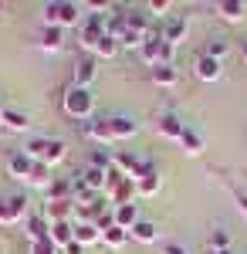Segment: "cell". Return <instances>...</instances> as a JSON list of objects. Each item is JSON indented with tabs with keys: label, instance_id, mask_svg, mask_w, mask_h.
Here are the masks:
<instances>
[{
	"label": "cell",
	"instance_id": "4dcf8cb0",
	"mask_svg": "<svg viewBox=\"0 0 247 254\" xmlns=\"http://www.w3.org/2000/svg\"><path fill=\"white\" fill-rule=\"evenodd\" d=\"M125 241H129V231H122V227H115V224L102 234V244H109V248H122Z\"/></svg>",
	"mask_w": 247,
	"mask_h": 254
},
{
	"label": "cell",
	"instance_id": "6da1fadb",
	"mask_svg": "<svg viewBox=\"0 0 247 254\" xmlns=\"http://www.w3.org/2000/svg\"><path fill=\"white\" fill-rule=\"evenodd\" d=\"M24 153L34 159V163H44V166L55 170L58 163L68 159V142L64 139H51V136H34V139L24 142Z\"/></svg>",
	"mask_w": 247,
	"mask_h": 254
},
{
	"label": "cell",
	"instance_id": "4fadbf2b",
	"mask_svg": "<svg viewBox=\"0 0 247 254\" xmlns=\"http://www.w3.org/2000/svg\"><path fill=\"white\" fill-rule=\"evenodd\" d=\"M0 126L3 129H10V132H27L31 129V116L17 109V105H3V119H0Z\"/></svg>",
	"mask_w": 247,
	"mask_h": 254
},
{
	"label": "cell",
	"instance_id": "60d3db41",
	"mask_svg": "<svg viewBox=\"0 0 247 254\" xmlns=\"http://www.w3.org/2000/svg\"><path fill=\"white\" fill-rule=\"evenodd\" d=\"M213 254H234V251H230V248H227V251H213Z\"/></svg>",
	"mask_w": 247,
	"mask_h": 254
},
{
	"label": "cell",
	"instance_id": "ba28073f",
	"mask_svg": "<svg viewBox=\"0 0 247 254\" xmlns=\"http://www.w3.org/2000/svg\"><path fill=\"white\" fill-rule=\"evenodd\" d=\"M109 132H112L115 142L132 139V136H139V122H135V116H129V112H115V116H109Z\"/></svg>",
	"mask_w": 247,
	"mask_h": 254
},
{
	"label": "cell",
	"instance_id": "e575fe53",
	"mask_svg": "<svg viewBox=\"0 0 247 254\" xmlns=\"http://www.w3.org/2000/svg\"><path fill=\"white\" fill-rule=\"evenodd\" d=\"M88 166H95V170H105V173H109V170H112V153H109V149H95Z\"/></svg>",
	"mask_w": 247,
	"mask_h": 254
},
{
	"label": "cell",
	"instance_id": "1f68e13d",
	"mask_svg": "<svg viewBox=\"0 0 247 254\" xmlns=\"http://www.w3.org/2000/svg\"><path fill=\"white\" fill-rule=\"evenodd\" d=\"M115 55H119V41L115 38H109V34H105V38L98 41V48H95V58H115Z\"/></svg>",
	"mask_w": 247,
	"mask_h": 254
},
{
	"label": "cell",
	"instance_id": "8992f818",
	"mask_svg": "<svg viewBox=\"0 0 247 254\" xmlns=\"http://www.w3.org/2000/svg\"><path fill=\"white\" fill-rule=\"evenodd\" d=\"M95 78H98V58L81 51L75 58V64H71V85H75V88H88Z\"/></svg>",
	"mask_w": 247,
	"mask_h": 254
},
{
	"label": "cell",
	"instance_id": "277c9868",
	"mask_svg": "<svg viewBox=\"0 0 247 254\" xmlns=\"http://www.w3.org/2000/svg\"><path fill=\"white\" fill-rule=\"evenodd\" d=\"M105 20H109V14H102V17H88V14H85V20H81V34H78L85 55H95L98 41L105 38Z\"/></svg>",
	"mask_w": 247,
	"mask_h": 254
},
{
	"label": "cell",
	"instance_id": "cb8c5ba5",
	"mask_svg": "<svg viewBox=\"0 0 247 254\" xmlns=\"http://www.w3.org/2000/svg\"><path fill=\"white\" fill-rule=\"evenodd\" d=\"M71 241H75V227H71L68 220H61V224H51V244H55L58 251H64Z\"/></svg>",
	"mask_w": 247,
	"mask_h": 254
},
{
	"label": "cell",
	"instance_id": "836d02e7",
	"mask_svg": "<svg viewBox=\"0 0 247 254\" xmlns=\"http://www.w3.org/2000/svg\"><path fill=\"white\" fill-rule=\"evenodd\" d=\"M44 217H48V224L68 220V203H48V207H44Z\"/></svg>",
	"mask_w": 247,
	"mask_h": 254
},
{
	"label": "cell",
	"instance_id": "2e32d148",
	"mask_svg": "<svg viewBox=\"0 0 247 254\" xmlns=\"http://www.w3.org/2000/svg\"><path fill=\"white\" fill-rule=\"evenodd\" d=\"M139 58L149 64V71L156 68V64H163V38H159V34L146 38V41H142V48H139Z\"/></svg>",
	"mask_w": 247,
	"mask_h": 254
},
{
	"label": "cell",
	"instance_id": "d6a6232c",
	"mask_svg": "<svg viewBox=\"0 0 247 254\" xmlns=\"http://www.w3.org/2000/svg\"><path fill=\"white\" fill-rule=\"evenodd\" d=\"M230 248V234L224 227H213L210 231V251H227Z\"/></svg>",
	"mask_w": 247,
	"mask_h": 254
},
{
	"label": "cell",
	"instance_id": "4316f807",
	"mask_svg": "<svg viewBox=\"0 0 247 254\" xmlns=\"http://www.w3.org/2000/svg\"><path fill=\"white\" fill-rule=\"evenodd\" d=\"M75 241L81 248H92V244H102V231L95 224H75Z\"/></svg>",
	"mask_w": 247,
	"mask_h": 254
},
{
	"label": "cell",
	"instance_id": "5b68a950",
	"mask_svg": "<svg viewBox=\"0 0 247 254\" xmlns=\"http://www.w3.org/2000/svg\"><path fill=\"white\" fill-rule=\"evenodd\" d=\"M105 193H109V200H112L115 207H122V203H135V183H132V180H125L122 173L109 170V187H105Z\"/></svg>",
	"mask_w": 247,
	"mask_h": 254
},
{
	"label": "cell",
	"instance_id": "83f0119b",
	"mask_svg": "<svg viewBox=\"0 0 247 254\" xmlns=\"http://www.w3.org/2000/svg\"><path fill=\"white\" fill-rule=\"evenodd\" d=\"M129 31V20H125V10H115L112 17L105 20V34L109 38H115V41H122V34Z\"/></svg>",
	"mask_w": 247,
	"mask_h": 254
},
{
	"label": "cell",
	"instance_id": "8fae6325",
	"mask_svg": "<svg viewBox=\"0 0 247 254\" xmlns=\"http://www.w3.org/2000/svg\"><path fill=\"white\" fill-rule=\"evenodd\" d=\"M193 71H196V78L207 81V85H210V81H220V78H224V61L200 55V58H196V64H193Z\"/></svg>",
	"mask_w": 247,
	"mask_h": 254
},
{
	"label": "cell",
	"instance_id": "44dd1931",
	"mask_svg": "<svg viewBox=\"0 0 247 254\" xmlns=\"http://www.w3.org/2000/svg\"><path fill=\"white\" fill-rule=\"evenodd\" d=\"M44 193H48V203H71V180L55 176V183H51Z\"/></svg>",
	"mask_w": 247,
	"mask_h": 254
},
{
	"label": "cell",
	"instance_id": "7c38bea8",
	"mask_svg": "<svg viewBox=\"0 0 247 254\" xmlns=\"http://www.w3.org/2000/svg\"><path fill=\"white\" fill-rule=\"evenodd\" d=\"M31 170H34V159L27 156L24 149H14V153L7 156V173L14 176V180H24V183H27Z\"/></svg>",
	"mask_w": 247,
	"mask_h": 254
},
{
	"label": "cell",
	"instance_id": "d6986e66",
	"mask_svg": "<svg viewBox=\"0 0 247 254\" xmlns=\"http://www.w3.org/2000/svg\"><path fill=\"white\" fill-rule=\"evenodd\" d=\"M61 48H64V27H44L41 31V51L58 55Z\"/></svg>",
	"mask_w": 247,
	"mask_h": 254
},
{
	"label": "cell",
	"instance_id": "f1b7e54d",
	"mask_svg": "<svg viewBox=\"0 0 247 254\" xmlns=\"http://www.w3.org/2000/svg\"><path fill=\"white\" fill-rule=\"evenodd\" d=\"M227 51H230V41H227V38H220V34H213V38L207 41V51H203V55H207V58L224 61V58H227Z\"/></svg>",
	"mask_w": 247,
	"mask_h": 254
},
{
	"label": "cell",
	"instance_id": "7a4b0ae2",
	"mask_svg": "<svg viewBox=\"0 0 247 254\" xmlns=\"http://www.w3.org/2000/svg\"><path fill=\"white\" fill-rule=\"evenodd\" d=\"M41 20H44V27H64L68 31L78 20H85V14H81V3H75V0H51L41 7Z\"/></svg>",
	"mask_w": 247,
	"mask_h": 254
},
{
	"label": "cell",
	"instance_id": "e0dca14e",
	"mask_svg": "<svg viewBox=\"0 0 247 254\" xmlns=\"http://www.w3.org/2000/svg\"><path fill=\"white\" fill-rule=\"evenodd\" d=\"M27 237H31V244H38V241H48V237H51V224H48V217H44V214H27Z\"/></svg>",
	"mask_w": 247,
	"mask_h": 254
},
{
	"label": "cell",
	"instance_id": "74e56055",
	"mask_svg": "<svg viewBox=\"0 0 247 254\" xmlns=\"http://www.w3.org/2000/svg\"><path fill=\"white\" fill-rule=\"evenodd\" d=\"M234 203H237V210H241V214H244V220H247V193L234 190Z\"/></svg>",
	"mask_w": 247,
	"mask_h": 254
},
{
	"label": "cell",
	"instance_id": "7402d4cb",
	"mask_svg": "<svg viewBox=\"0 0 247 254\" xmlns=\"http://www.w3.org/2000/svg\"><path fill=\"white\" fill-rule=\"evenodd\" d=\"M78 180H81L92 193H105V187H109V173H105V170H95V166H88L85 173H78Z\"/></svg>",
	"mask_w": 247,
	"mask_h": 254
},
{
	"label": "cell",
	"instance_id": "30bf717a",
	"mask_svg": "<svg viewBox=\"0 0 247 254\" xmlns=\"http://www.w3.org/2000/svg\"><path fill=\"white\" fill-rule=\"evenodd\" d=\"M213 14L220 20H227V24H241L247 17V3L244 0H217L213 3Z\"/></svg>",
	"mask_w": 247,
	"mask_h": 254
},
{
	"label": "cell",
	"instance_id": "9a60e30c",
	"mask_svg": "<svg viewBox=\"0 0 247 254\" xmlns=\"http://www.w3.org/2000/svg\"><path fill=\"white\" fill-rule=\"evenodd\" d=\"M112 220H115V227L132 231L135 224L142 220V217H139V203H122V207H112Z\"/></svg>",
	"mask_w": 247,
	"mask_h": 254
},
{
	"label": "cell",
	"instance_id": "ffe728a7",
	"mask_svg": "<svg viewBox=\"0 0 247 254\" xmlns=\"http://www.w3.org/2000/svg\"><path fill=\"white\" fill-rule=\"evenodd\" d=\"M180 146H183V153L186 156H203V149H207V142H203V136L196 132V129H183V136H180Z\"/></svg>",
	"mask_w": 247,
	"mask_h": 254
},
{
	"label": "cell",
	"instance_id": "7bdbcfd3",
	"mask_svg": "<svg viewBox=\"0 0 247 254\" xmlns=\"http://www.w3.org/2000/svg\"><path fill=\"white\" fill-rule=\"evenodd\" d=\"M0 132H3V126H0Z\"/></svg>",
	"mask_w": 247,
	"mask_h": 254
},
{
	"label": "cell",
	"instance_id": "b9f144b4",
	"mask_svg": "<svg viewBox=\"0 0 247 254\" xmlns=\"http://www.w3.org/2000/svg\"><path fill=\"white\" fill-rule=\"evenodd\" d=\"M0 119H3V105H0Z\"/></svg>",
	"mask_w": 247,
	"mask_h": 254
},
{
	"label": "cell",
	"instance_id": "ee69618b",
	"mask_svg": "<svg viewBox=\"0 0 247 254\" xmlns=\"http://www.w3.org/2000/svg\"><path fill=\"white\" fill-rule=\"evenodd\" d=\"M210 254H213V251H210Z\"/></svg>",
	"mask_w": 247,
	"mask_h": 254
},
{
	"label": "cell",
	"instance_id": "ab89813d",
	"mask_svg": "<svg viewBox=\"0 0 247 254\" xmlns=\"http://www.w3.org/2000/svg\"><path fill=\"white\" fill-rule=\"evenodd\" d=\"M241 61H244V64H247V38L241 41Z\"/></svg>",
	"mask_w": 247,
	"mask_h": 254
},
{
	"label": "cell",
	"instance_id": "ac0fdd59",
	"mask_svg": "<svg viewBox=\"0 0 247 254\" xmlns=\"http://www.w3.org/2000/svg\"><path fill=\"white\" fill-rule=\"evenodd\" d=\"M149 78L159 85V88H176L180 85V71H176V64H156L149 71Z\"/></svg>",
	"mask_w": 247,
	"mask_h": 254
},
{
	"label": "cell",
	"instance_id": "603a6c76",
	"mask_svg": "<svg viewBox=\"0 0 247 254\" xmlns=\"http://www.w3.org/2000/svg\"><path fill=\"white\" fill-rule=\"evenodd\" d=\"M129 237L139 241V244H156V241H159V227H156L152 220H139L132 231H129Z\"/></svg>",
	"mask_w": 247,
	"mask_h": 254
},
{
	"label": "cell",
	"instance_id": "d590c367",
	"mask_svg": "<svg viewBox=\"0 0 247 254\" xmlns=\"http://www.w3.org/2000/svg\"><path fill=\"white\" fill-rule=\"evenodd\" d=\"M31 254H61L55 248V244H51V237H48V241H38V244H31Z\"/></svg>",
	"mask_w": 247,
	"mask_h": 254
},
{
	"label": "cell",
	"instance_id": "9c48e42d",
	"mask_svg": "<svg viewBox=\"0 0 247 254\" xmlns=\"http://www.w3.org/2000/svg\"><path fill=\"white\" fill-rule=\"evenodd\" d=\"M81 132H85V139L98 142L102 149L115 142V139H112V132H109V119H88V122H81Z\"/></svg>",
	"mask_w": 247,
	"mask_h": 254
},
{
	"label": "cell",
	"instance_id": "5bb4252c",
	"mask_svg": "<svg viewBox=\"0 0 247 254\" xmlns=\"http://www.w3.org/2000/svg\"><path fill=\"white\" fill-rule=\"evenodd\" d=\"M156 129H159V136H163V139H173V142H180L183 129H186V122L176 116V112H163V116H159V122H156Z\"/></svg>",
	"mask_w": 247,
	"mask_h": 254
},
{
	"label": "cell",
	"instance_id": "f546056e",
	"mask_svg": "<svg viewBox=\"0 0 247 254\" xmlns=\"http://www.w3.org/2000/svg\"><path fill=\"white\" fill-rule=\"evenodd\" d=\"M146 10H149L152 20H156V17H159V20H170L173 17V14H170V10H173V0H149V3H146Z\"/></svg>",
	"mask_w": 247,
	"mask_h": 254
},
{
	"label": "cell",
	"instance_id": "f35d334b",
	"mask_svg": "<svg viewBox=\"0 0 247 254\" xmlns=\"http://www.w3.org/2000/svg\"><path fill=\"white\" fill-rule=\"evenodd\" d=\"M61 254H85V248H81L78 241H71V244H68V248H64V251H61Z\"/></svg>",
	"mask_w": 247,
	"mask_h": 254
},
{
	"label": "cell",
	"instance_id": "3957f363",
	"mask_svg": "<svg viewBox=\"0 0 247 254\" xmlns=\"http://www.w3.org/2000/svg\"><path fill=\"white\" fill-rule=\"evenodd\" d=\"M61 105H64V112L71 119H78V122H88V119L95 116V98H92V92L88 88H68L64 92V98H61Z\"/></svg>",
	"mask_w": 247,
	"mask_h": 254
},
{
	"label": "cell",
	"instance_id": "52a82bcc",
	"mask_svg": "<svg viewBox=\"0 0 247 254\" xmlns=\"http://www.w3.org/2000/svg\"><path fill=\"white\" fill-rule=\"evenodd\" d=\"M27 203H31V200H27V196H20V193L0 200V224H7V227H10V224L24 220V217H27V210H31Z\"/></svg>",
	"mask_w": 247,
	"mask_h": 254
},
{
	"label": "cell",
	"instance_id": "d4e9b609",
	"mask_svg": "<svg viewBox=\"0 0 247 254\" xmlns=\"http://www.w3.org/2000/svg\"><path fill=\"white\" fill-rule=\"evenodd\" d=\"M27 183L38 187V190H48V187L55 183V170L44 166V163H34V170H31V176H27Z\"/></svg>",
	"mask_w": 247,
	"mask_h": 254
},
{
	"label": "cell",
	"instance_id": "8d00e7d4",
	"mask_svg": "<svg viewBox=\"0 0 247 254\" xmlns=\"http://www.w3.org/2000/svg\"><path fill=\"white\" fill-rule=\"evenodd\" d=\"M163 254H190V248L180 244V241H166V244H163Z\"/></svg>",
	"mask_w": 247,
	"mask_h": 254
},
{
	"label": "cell",
	"instance_id": "484cf974",
	"mask_svg": "<svg viewBox=\"0 0 247 254\" xmlns=\"http://www.w3.org/2000/svg\"><path fill=\"white\" fill-rule=\"evenodd\" d=\"M163 190V176H159V170L149 176H142V180H135V196H156Z\"/></svg>",
	"mask_w": 247,
	"mask_h": 254
}]
</instances>
